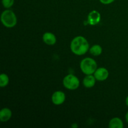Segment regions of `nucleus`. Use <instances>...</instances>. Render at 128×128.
<instances>
[{
    "instance_id": "16",
    "label": "nucleus",
    "mask_w": 128,
    "mask_h": 128,
    "mask_svg": "<svg viewBox=\"0 0 128 128\" xmlns=\"http://www.w3.org/2000/svg\"><path fill=\"white\" fill-rule=\"evenodd\" d=\"M126 121H127V122L128 123V111L127 113H126Z\"/></svg>"
},
{
    "instance_id": "6",
    "label": "nucleus",
    "mask_w": 128,
    "mask_h": 128,
    "mask_svg": "<svg viewBox=\"0 0 128 128\" xmlns=\"http://www.w3.org/2000/svg\"><path fill=\"white\" fill-rule=\"evenodd\" d=\"M66 100L65 94L62 91H58L53 93L52 96V101L55 105L62 104Z\"/></svg>"
},
{
    "instance_id": "15",
    "label": "nucleus",
    "mask_w": 128,
    "mask_h": 128,
    "mask_svg": "<svg viewBox=\"0 0 128 128\" xmlns=\"http://www.w3.org/2000/svg\"><path fill=\"white\" fill-rule=\"evenodd\" d=\"M100 1L101 3L104 4H111L114 2L115 0H100Z\"/></svg>"
},
{
    "instance_id": "8",
    "label": "nucleus",
    "mask_w": 128,
    "mask_h": 128,
    "mask_svg": "<svg viewBox=\"0 0 128 128\" xmlns=\"http://www.w3.org/2000/svg\"><path fill=\"white\" fill-rule=\"evenodd\" d=\"M43 41L48 45H54L56 42V38L54 34L51 32H45L42 36Z\"/></svg>"
},
{
    "instance_id": "2",
    "label": "nucleus",
    "mask_w": 128,
    "mask_h": 128,
    "mask_svg": "<svg viewBox=\"0 0 128 128\" xmlns=\"http://www.w3.org/2000/svg\"><path fill=\"white\" fill-rule=\"evenodd\" d=\"M80 68L81 71L85 74H92L97 70V64L93 59L86 58L81 61Z\"/></svg>"
},
{
    "instance_id": "10",
    "label": "nucleus",
    "mask_w": 128,
    "mask_h": 128,
    "mask_svg": "<svg viewBox=\"0 0 128 128\" xmlns=\"http://www.w3.org/2000/svg\"><path fill=\"white\" fill-rule=\"evenodd\" d=\"M96 80L94 76L92 74L87 75L83 80V85L88 88L93 87L96 83Z\"/></svg>"
},
{
    "instance_id": "7",
    "label": "nucleus",
    "mask_w": 128,
    "mask_h": 128,
    "mask_svg": "<svg viewBox=\"0 0 128 128\" xmlns=\"http://www.w3.org/2000/svg\"><path fill=\"white\" fill-rule=\"evenodd\" d=\"M94 76L98 81H104L108 78L109 72L104 68H100L96 70Z\"/></svg>"
},
{
    "instance_id": "9",
    "label": "nucleus",
    "mask_w": 128,
    "mask_h": 128,
    "mask_svg": "<svg viewBox=\"0 0 128 128\" xmlns=\"http://www.w3.org/2000/svg\"><path fill=\"white\" fill-rule=\"evenodd\" d=\"M12 116V112L9 108H5L0 111V121L1 122H6L10 120Z\"/></svg>"
},
{
    "instance_id": "4",
    "label": "nucleus",
    "mask_w": 128,
    "mask_h": 128,
    "mask_svg": "<svg viewBox=\"0 0 128 128\" xmlns=\"http://www.w3.org/2000/svg\"><path fill=\"white\" fill-rule=\"evenodd\" d=\"M63 85L68 90H74L78 88L80 81L74 75L69 74L63 79Z\"/></svg>"
},
{
    "instance_id": "1",
    "label": "nucleus",
    "mask_w": 128,
    "mask_h": 128,
    "mask_svg": "<svg viewBox=\"0 0 128 128\" xmlns=\"http://www.w3.org/2000/svg\"><path fill=\"white\" fill-rule=\"evenodd\" d=\"M90 48L89 43L86 39L82 36H77L72 40L71 50L74 54L78 56L83 55Z\"/></svg>"
},
{
    "instance_id": "14",
    "label": "nucleus",
    "mask_w": 128,
    "mask_h": 128,
    "mask_svg": "<svg viewBox=\"0 0 128 128\" xmlns=\"http://www.w3.org/2000/svg\"><path fill=\"white\" fill-rule=\"evenodd\" d=\"M14 0H2V4L6 8H10L14 4Z\"/></svg>"
},
{
    "instance_id": "17",
    "label": "nucleus",
    "mask_w": 128,
    "mask_h": 128,
    "mask_svg": "<svg viewBox=\"0 0 128 128\" xmlns=\"http://www.w3.org/2000/svg\"><path fill=\"white\" fill-rule=\"evenodd\" d=\"M126 105H127V106L128 107V96L127 98H126Z\"/></svg>"
},
{
    "instance_id": "12",
    "label": "nucleus",
    "mask_w": 128,
    "mask_h": 128,
    "mask_svg": "<svg viewBox=\"0 0 128 128\" xmlns=\"http://www.w3.org/2000/svg\"><path fill=\"white\" fill-rule=\"evenodd\" d=\"M90 53L92 54L93 56H99L102 53V48L101 46L98 44H96L92 46V47L90 48Z\"/></svg>"
},
{
    "instance_id": "11",
    "label": "nucleus",
    "mask_w": 128,
    "mask_h": 128,
    "mask_svg": "<svg viewBox=\"0 0 128 128\" xmlns=\"http://www.w3.org/2000/svg\"><path fill=\"white\" fill-rule=\"evenodd\" d=\"M123 122L119 118H114L109 123L110 128H123Z\"/></svg>"
},
{
    "instance_id": "13",
    "label": "nucleus",
    "mask_w": 128,
    "mask_h": 128,
    "mask_svg": "<svg viewBox=\"0 0 128 128\" xmlns=\"http://www.w3.org/2000/svg\"><path fill=\"white\" fill-rule=\"evenodd\" d=\"M9 83V78L6 74H1L0 75V86L4 87L7 86Z\"/></svg>"
},
{
    "instance_id": "5",
    "label": "nucleus",
    "mask_w": 128,
    "mask_h": 128,
    "mask_svg": "<svg viewBox=\"0 0 128 128\" xmlns=\"http://www.w3.org/2000/svg\"><path fill=\"white\" fill-rule=\"evenodd\" d=\"M101 21V14L97 11H92L89 13L88 16V23L90 25H96Z\"/></svg>"
},
{
    "instance_id": "3",
    "label": "nucleus",
    "mask_w": 128,
    "mask_h": 128,
    "mask_svg": "<svg viewBox=\"0 0 128 128\" xmlns=\"http://www.w3.org/2000/svg\"><path fill=\"white\" fill-rule=\"evenodd\" d=\"M1 20L2 24L7 28H12L17 23V18L13 11L10 10L4 11L1 14Z\"/></svg>"
}]
</instances>
